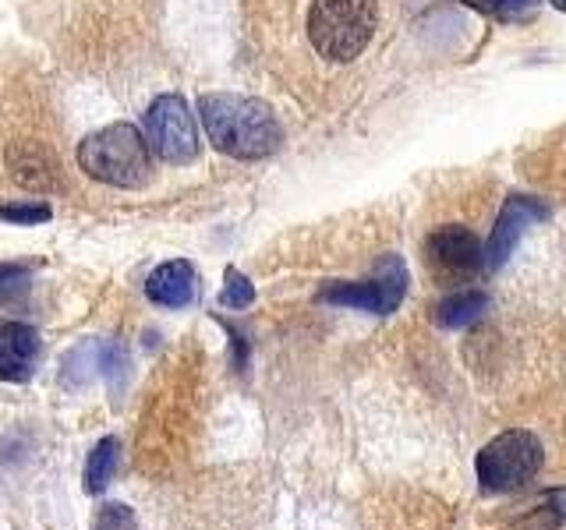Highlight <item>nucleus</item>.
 Returning <instances> with one entry per match:
<instances>
[{
	"instance_id": "obj_1",
	"label": "nucleus",
	"mask_w": 566,
	"mask_h": 530,
	"mask_svg": "<svg viewBox=\"0 0 566 530\" xmlns=\"http://www.w3.org/2000/svg\"><path fill=\"white\" fill-rule=\"evenodd\" d=\"M199 120L212 149L234 159H265L283 141V128L273 106L255 96L206 93L199 99Z\"/></svg>"
},
{
	"instance_id": "obj_2",
	"label": "nucleus",
	"mask_w": 566,
	"mask_h": 530,
	"mask_svg": "<svg viewBox=\"0 0 566 530\" xmlns=\"http://www.w3.org/2000/svg\"><path fill=\"white\" fill-rule=\"evenodd\" d=\"M78 167L106 188H146L153 181V149L135 124L117 120L82 141Z\"/></svg>"
},
{
	"instance_id": "obj_3",
	"label": "nucleus",
	"mask_w": 566,
	"mask_h": 530,
	"mask_svg": "<svg viewBox=\"0 0 566 530\" xmlns=\"http://www.w3.org/2000/svg\"><path fill=\"white\" fill-rule=\"evenodd\" d=\"M379 29V0H312L308 40L318 57L347 64L361 57Z\"/></svg>"
},
{
	"instance_id": "obj_4",
	"label": "nucleus",
	"mask_w": 566,
	"mask_h": 530,
	"mask_svg": "<svg viewBox=\"0 0 566 530\" xmlns=\"http://www.w3.org/2000/svg\"><path fill=\"white\" fill-rule=\"evenodd\" d=\"M542 442L524 432V428H513L495 435L489 446L478 453L474 459V470H478V481H482L485 491H517L524 488L531 477L542 470Z\"/></svg>"
},
{
	"instance_id": "obj_5",
	"label": "nucleus",
	"mask_w": 566,
	"mask_h": 530,
	"mask_svg": "<svg viewBox=\"0 0 566 530\" xmlns=\"http://www.w3.org/2000/svg\"><path fill=\"white\" fill-rule=\"evenodd\" d=\"M146 141L153 156H159L170 167H185L199 156V131H195V117L181 96L164 93L149 103Z\"/></svg>"
},
{
	"instance_id": "obj_6",
	"label": "nucleus",
	"mask_w": 566,
	"mask_h": 530,
	"mask_svg": "<svg viewBox=\"0 0 566 530\" xmlns=\"http://www.w3.org/2000/svg\"><path fill=\"white\" fill-rule=\"evenodd\" d=\"M407 290V269L397 255H389L379 273L361 283H329V287L318 294V300L336 308H358V311H371V315H389L400 308Z\"/></svg>"
},
{
	"instance_id": "obj_7",
	"label": "nucleus",
	"mask_w": 566,
	"mask_h": 530,
	"mask_svg": "<svg viewBox=\"0 0 566 530\" xmlns=\"http://www.w3.org/2000/svg\"><path fill=\"white\" fill-rule=\"evenodd\" d=\"M424 265H429L432 279L457 287V283H471L478 269L485 265V252L478 244L474 230L468 226H439L424 241Z\"/></svg>"
},
{
	"instance_id": "obj_8",
	"label": "nucleus",
	"mask_w": 566,
	"mask_h": 530,
	"mask_svg": "<svg viewBox=\"0 0 566 530\" xmlns=\"http://www.w3.org/2000/svg\"><path fill=\"white\" fill-rule=\"evenodd\" d=\"M548 216V205L538 202V199H524V194H513L506 199V205L500 209V220H495V230L489 237V247H485V265L489 269H500L506 265V258L513 255V247L524 237V230L531 223H542Z\"/></svg>"
},
{
	"instance_id": "obj_9",
	"label": "nucleus",
	"mask_w": 566,
	"mask_h": 530,
	"mask_svg": "<svg viewBox=\"0 0 566 530\" xmlns=\"http://www.w3.org/2000/svg\"><path fill=\"white\" fill-rule=\"evenodd\" d=\"M195 290H199V276H195V265L185 258L156 265L146 279V294L159 308H185L195 300Z\"/></svg>"
},
{
	"instance_id": "obj_10",
	"label": "nucleus",
	"mask_w": 566,
	"mask_h": 530,
	"mask_svg": "<svg viewBox=\"0 0 566 530\" xmlns=\"http://www.w3.org/2000/svg\"><path fill=\"white\" fill-rule=\"evenodd\" d=\"M8 170L14 177V184H22L25 191L50 194V191L61 188L53 159L46 156V149L32 146V141H14V146L8 149Z\"/></svg>"
},
{
	"instance_id": "obj_11",
	"label": "nucleus",
	"mask_w": 566,
	"mask_h": 530,
	"mask_svg": "<svg viewBox=\"0 0 566 530\" xmlns=\"http://www.w3.org/2000/svg\"><path fill=\"white\" fill-rule=\"evenodd\" d=\"M35 353H40V332L32 326H22V322L0 326V379L29 382Z\"/></svg>"
},
{
	"instance_id": "obj_12",
	"label": "nucleus",
	"mask_w": 566,
	"mask_h": 530,
	"mask_svg": "<svg viewBox=\"0 0 566 530\" xmlns=\"http://www.w3.org/2000/svg\"><path fill=\"white\" fill-rule=\"evenodd\" d=\"M482 311H489V294H482V290H460V294H450L436 308V322L447 326V329H464V326L474 322V318H482Z\"/></svg>"
},
{
	"instance_id": "obj_13",
	"label": "nucleus",
	"mask_w": 566,
	"mask_h": 530,
	"mask_svg": "<svg viewBox=\"0 0 566 530\" xmlns=\"http://www.w3.org/2000/svg\"><path fill=\"white\" fill-rule=\"evenodd\" d=\"M117 459H120V438H114V435L99 438L93 446V453H88V459H85V491L88 495L106 491V485L114 481Z\"/></svg>"
},
{
	"instance_id": "obj_14",
	"label": "nucleus",
	"mask_w": 566,
	"mask_h": 530,
	"mask_svg": "<svg viewBox=\"0 0 566 530\" xmlns=\"http://www.w3.org/2000/svg\"><path fill=\"white\" fill-rule=\"evenodd\" d=\"M32 290V273L18 262H0V308L22 305Z\"/></svg>"
},
{
	"instance_id": "obj_15",
	"label": "nucleus",
	"mask_w": 566,
	"mask_h": 530,
	"mask_svg": "<svg viewBox=\"0 0 566 530\" xmlns=\"http://www.w3.org/2000/svg\"><path fill=\"white\" fill-rule=\"evenodd\" d=\"M563 523H566V491H553V495H545V502L538 509H531L517 527L521 530H556Z\"/></svg>"
},
{
	"instance_id": "obj_16",
	"label": "nucleus",
	"mask_w": 566,
	"mask_h": 530,
	"mask_svg": "<svg viewBox=\"0 0 566 530\" xmlns=\"http://www.w3.org/2000/svg\"><path fill=\"white\" fill-rule=\"evenodd\" d=\"M464 4L495 18V22H521L538 8V0H464Z\"/></svg>"
},
{
	"instance_id": "obj_17",
	"label": "nucleus",
	"mask_w": 566,
	"mask_h": 530,
	"mask_svg": "<svg viewBox=\"0 0 566 530\" xmlns=\"http://www.w3.org/2000/svg\"><path fill=\"white\" fill-rule=\"evenodd\" d=\"M220 300L227 308H248L255 300V287H252V279H248L244 273H238V269H227V276H223V294H220Z\"/></svg>"
},
{
	"instance_id": "obj_18",
	"label": "nucleus",
	"mask_w": 566,
	"mask_h": 530,
	"mask_svg": "<svg viewBox=\"0 0 566 530\" xmlns=\"http://www.w3.org/2000/svg\"><path fill=\"white\" fill-rule=\"evenodd\" d=\"M50 216H53V209L46 202H11V205H0V220L18 223V226L46 223Z\"/></svg>"
},
{
	"instance_id": "obj_19",
	"label": "nucleus",
	"mask_w": 566,
	"mask_h": 530,
	"mask_svg": "<svg viewBox=\"0 0 566 530\" xmlns=\"http://www.w3.org/2000/svg\"><path fill=\"white\" fill-rule=\"evenodd\" d=\"M93 530H138V520L132 506H120V502H106L99 512H96V523Z\"/></svg>"
},
{
	"instance_id": "obj_20",
	"label": "nucleus",
	"mask_w": 566,
	"mask_h": 530,
	"mask_svg": "<svg viewBox=\"0 0 566 530\" xmlns=\"http://www.w3.org/2000/svg\"><path fill=\"white\" fill-rule=\"evenodd\" d=\"M553 8H559V11H566V0H548Z\"/></svg>"
}]
</instances>
